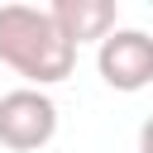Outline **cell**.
<instances>
[{
	"label": "cell",
	"instance_id": "6da1fadb",
	"mask_svg": "<svg viewBox=\"0 0 153 153\" xmlns=\"http://www.w3.org/2000/svg\"><path fill=\"white\" fill-rule=\"evenodd\" d=\"M0 62L14 67L24 81L57 86L76 67V48L62 38L48 10L38 5H0Z\"/></svg>",
	"mask_w": 153,
	"mask_h": 153
},
{
	"label": "cell",
	"instance_id": "7a4b0ae2",
	"mask_svg": "<svg viewBox=\"0 0 153 153\" xmlns=\"http://www.w3.org/2000/svg\"><path fill=\"white\" fill-rule=\"evenodd\" d=\"M57 134V105L38 86H19L0 96V148L10 153H38Z\"/></svg>",
	"mask_w": 153,
	"mask_h": 153
},
{
	"label": "cell",
	"instance_id": "3957f363",
	"mask_svg": "<svg viewBox=\"0 0 153 153\" xmlns=\"http://www.w3.org/2000/svg\"><path fill=\"white\" fill-rule=\"evenodd\" d=\"M96 72L110 91H143L153 86V33L143 29H115L100 48H96Z\"/></svg>",
	"mask_w": 153,
	"mask_h": 153
},
{
	"label": "cell",
	"instance_id": "277c9868",
	"mask_svg": "<svg viewBox=\"0 0 153 153\" xmlns=\"http://www.w3.org/2000/svg\"><path fill=\"white\" fill-rule=\"evenodd\" d=\"M48 14H53V24L62 29V38L72 48H81V43L100 48L120 29V5L115 0H53Z\"/></svg>",
	"mask_w": 153,
	"mask_h": 153
},
{
	"label": "cell",
	"instance_id": "5b68a950",
	"mask_svg": "<svg viewBox=\"0 0 153 153\" xmlns=\"http://www.w3.org/2000/svg\"><path fill=\"white\" fill-rule=\"evenodd\" d=\"M139 153H153V115L139 124Z\"/></svg>",
	"mask_w": 153,
	"mask_h": 153
}]
</instances>
